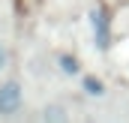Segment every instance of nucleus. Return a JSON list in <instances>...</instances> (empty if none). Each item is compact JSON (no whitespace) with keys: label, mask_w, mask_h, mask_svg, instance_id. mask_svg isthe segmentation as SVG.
I'll return each instance as SVG.
<instances>
[{"label":"nucleus","mask_w":129,"mask_h":123,"mask_svg":"<svg viewBox=\"0 0 129 123\" xmlns=\"http://www.w3.org/2000/svg\"><path fill=\"white\" fill-rule=\"evenodd\" d=\"M21 105V87L15 81H6L0 87V114H12Z\"/></svg>","instance_id":"1"},{"label":"nucleus","mask_w":129,"mask_h":123,"mask_svg":"<svg viewBox=\"0 0 129 123\" xmlns=\"http://www.w3.org/2000/svg\"><path fill=\"white\" fill-rule=\"evenodd\" d=\"M93 30H96L99 45H105L108 42V24H105V12L102 9H93Z\"/></svg>","instance_id":"2"},{"label":"nucleus","mask_w":129,"mask_h":123,"mask_svg":"<svg viewBox=\"0 0 129 123\" xmlns=\"http://www.w3.org/2000/svg\"><path fill=\"white\" fill-rule=\"evenodd\" d=\"M60 66H63V72H78V63L72 60V57H63V63H60Z\"/></svg>","instance_id":"3"},{"label":"nucleus","mask_w":129,"mask_h":123,"mask_svg":"<svg viewBox=\"0 0 129 123\" xmlns=\"http://www.w3.org/2000/svg\"><path fill=\"white\" fill-rule=\"evenodd\" d=\"M84 87H87V93H102V84L93 81V78H87V81H84Z\"/></svg>","instance_id":"4"},{"label":"nucleus","mask_w":129,"mask_h":123,"mask_svg":"<svg viewBox=\"0 0 129 123\" xmlns=\"http://www.w3.org/2000/svg\"><path fill=\"white\" fill-rule=\"evenodd\" d=\"M3 63H6V54H3V48H0V66H3Z\"/></svg>","instance_id":"5"}]
</instances>
